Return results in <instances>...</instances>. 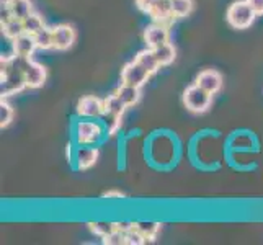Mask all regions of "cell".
<instances>
[{"label":"cell","mask_w":263,"mask_h":245,"mask_svg":"<svg viewBox=\"0 0 263 245\" xmlns=\"http://www.w3.org/2000/svg\"><path fill=\"white\" fill-rule=\"evenodd\" d=\"M142 154L151 168L157 172H172L183 157V144L177 133L165 128L156 129L144 139Z\"/></svg>","instance_id":"obj_1"},{"label":"cell","mask_w":263,"mask_h":245,"mask_svg":"<svg viewBox=\"0 0 263 245\" xmlns=\"http://www.w3.org/2000/svg\"><path fill=\"white\" fill-rule=\"evenodd\" d=\"M70 133H72V139L77 144H87V146H102L103 142L110 139V131H108V126L103 120V116H97V118H82L79 116L74 118L70 126Z\"/></svg>","instance_id":"obj_2"},{"label":"cell","mask_w":263,"mask_h":245,"mask_svg":"<svg viewBox=\"0 0 263 245\" xmlns=\"http://www.w3.org/2000/svg\"><path fill=\"white\" fill-rule=\"evenodd\" d=\"M260 141L257 134L250 129H235L232 131L222 144V157L229 167H235L237 157L242 154H258L260 152Z\"/></svg>","instance_id":"obj_3"},{"label":"cell","mask_w":263,"mask_h":245,"mask_svg":"<svg viewBox=\"0 0 263 245\" xmlns=\"http://www.w3.org/2000/svg\"><path fill=\"white\" fill-rule=\"evenodd\" d=\"M0 95L2 98H8L12 95L20 93L22 90L28 88L26 87L25 74L22 69L20 56L12 54V56L2 58V74H0Z\"/></svg>","instance_id":"obj_4"},{"label":"cell","mask_w":263,"mask_h":245,"mask_svg":"<svg viewBox=\"0 0 263 245\" xmlns=\"http://www.w3.org/2000/svg\"><path fill=\"white\" fill-rule=\"evenodd\" d=\"M257 16L258 15L250 7L247 0H235V2L229 5L228 12H226V22L234 30H247L253 25Z\"/></svg>","instance_id":"obj_5"},{"label":"cell","mask_w":263,"mask_h":245,"mask_svg":"<svg viewBox=\"0 0 263 245\" xmlns=\"http://www.w3.org/2000/svg\"><path fill=\"white\" fill-rule=\"evenodd\" d=\"M181 100H183V105L188 111H192L195 115H203L211 108L213 95L210 92H206V90L199 85L193 84L185 88Z\"/></svg>","instance_id":"obj_6"},{"label":"cell","mask_w":263,"mask_h":245,"mask_svg":"<svg viewBox=\"0 0 263 245\" xmlns=\"http://www.w3.org/2000/svg\"><path fill=\"white\" fill-rule=\"evenodd\" d=\"M22 62V69L25 74L26 80V87L28 88H41L46 84L48 79V70L40 62L33 61L31 58H20Z\"/></svg>","instance_id":"obj_7"},{"label":"cell","mask_w":263,"mask_h":245,"mask_svg":"<svg viewBox=\"0 0 263 245\" xmlns=\"http://www.w3.org/2000/svg\"><path fill=\"white\" fill-rule=\"evenodd\" d=\"M152 74L149 70L144 69L138 61H131L128 62L123 70H121V84H126V85H131V87H138V88H142L144 85L147 84V80Z\"/></svg>","instance_id":"obj_8"},{"label":"cell","mask_w":263,"mask_h":245,"mask_svg":"<svg viewBox=\"0 0 263 245\" xmlns=\"http://www.w3.org/2000/svg\"><path fill=\"white\" fill-rule=\"evenodd\" d=\"M98 147L87 146V144H77L76 157L72 160V170H88L92 168L98 160Z\"/></svg>","instance_id":"obj_9"},{"label":"cell","mask_w":263,"mask_h":245,"mask_svg":"<svg viewBox=\"0 0 263 245\" xmlns=\"http://www.w3.org/2000/svg\"><path fill=\"white\" fill-rule=\"evenodd\" d=\"M76 38H77L76 30L72 28L70 25L61 23V25L52 26V43H54L52 49L67 51V49H70L72 46H74Z\"/></svg>","instance_id":"obj_10"},{"label":"cell","mask_w":263,"mask_h":245,"mask_svg":"<svg viewBox=\"0 0 263 245\" xmlns=\"http://www.w3.org/2000/svg\"><path fill=\"white\" fill-rule=\"evenodd\" d=\"M144 41H146L147 48L154 49L159 48L162 44H165L170 41V33H168V26L162 25V23H156L149 25L146 30H144Z\"/></svg>","instance_id":"obj_11"},{"label":"cell","mask_w":263,"mask_h":245,"mask_svg":"<svg viewBox=\"0 0 263 245\" xmlns=\"http://www.w3.org/2000/svg\"><path fill=\"white\" fill-rule=\"evenodd\" d=\"M195 84L199 85L201 88H204L206 92H210L211 95H216V93L221 92L224 80H222V76L217 70H214V69H206V70H201L196 76Z\"/></svg>","instance_id":"obj_12"},{"label":"cell","mask_w":263,"mask_h":245,"mask_svg":"<svg viewBox=\"0 0 263 245\" xmlns=\"http://www.w3.org/2000/svg\"><path fill=\"white\" fill-rule=\"evenodd\" d=\"M103 100H100L98 97L88 95L82 97L77 103V116L82 118H97L103 115Z\"/></svg>","instance_id":"obj_13"},{"label":"cell","mask_w":263,"mask_h":245,"mask_svg":"<svg viewBox=\"0 0 263 245\" xmlns=\"http://www.w3.org/2000/svg\"><path fill=\"white\" fill-rule=\"evenodd\" d=\"M12 49H13V54H16V56H20V58H31L33 52L38 49L34 34H30V33L20 34L16 40L12 41Z\"/></svg>","instance_id":"obj_14"},{"label":"cell","mask_w":263,"mask_h":245,"mask_svg":"<svg viewBox=\"0 0 263 245\" xmlns=\"http://www.w3.org/2000/svg\"><path fill=\"white\" fill-rule=\"evenodd\" d=\"M149 16L152 18L156 23H162V25H170L174 22V15H172V8H170V0H157L154 7L151 8Z\"/></svg>","instance_id":"obj_15"},{"label":"cell","mask_w":263,"mask_h":245,"mask_svg":"<svg viewBox=\"0 0 263 245\" xmlns=\"http://www.w3.org/2000/svg\"><path fill=\"white\" fill-rule=\"evenodd\" d=\"M128 142L126 133L116 134V168L118 172H124L128 167Z\"/></svg>","instance_id":"obj_16"},{"label":"cell","mask_w":263,"mask_h":245,"mask_svg":"<svg viewBox=\"0 0 263 245\" xmlns=\"http://www.w3.org/2000/svg\"><path fill=\"white\" fill-rule=\"evenodd\" d=\"M115 93L128 108H133L134 105H138L139 100H141V88L126 85V84H121L120 87H118Z\"/></svg>","instance_id":"obj_17"},{"label":"cell","mask_w":263,"mask_h":245,"mask_svg":"<svg viewBox=\"0 0 263 245\" xmlns=\"http://www.w3.org/2000/svg\"><path fill=\"white\" fill-rule=\"evenodd\" d=\"M103 115H110L113 118H116V120H123V115L124 111L128 110V106H126L120 98H118L116 93L113 95H108L105 100H103Z\"/></svg>","instance_id":"obj_18"},{"label":"cell","mask_w":263,"mask_h":245,"mask_svg":"<svg viewBox=\"0 0 263 245\" xmlns=\"http://www.w3.org/2000/svg\"><path fill=\"white\" fill-rule=\"evenodd\" d=\"M152 51H154V54H156V59L160 64V67L170 66L177 58V49L170 41L165 43V44H162V46H159V48H154Z\"/></svg>","instance_id":"obj_19"},{"label":"cell","mask_w":263,"mask_h":245,"mask_svg":"<svg viewBox=\"0 0 263 245\" xmlns=\"http://www.w3.org/2000/svg\"><path fill=\"white\" fill-rule=\"evenodd\" d=\"M134 59L138 61L144 69L149 70L151 74H156V72L160 69V64H159L157 59H156V54H154V51H152L151 48L139 51V52L134 56Z\"/></svg>","instance_id":"obj_20"},{"label":"cell","mask_w":263,"mask_h":245,"mask_svg":"<svg viewBox=\"0 0 263 245\" xmlns=\"http://www.w3.org/2000/svg\"><path fill=\"white\" fill-rule=\"evenodd\" d=\"M2 33L7 40H16L18 36L25 33V26H23V20H18V18H12L7 23H2Z\"/></svg>","instance_id":"obj_21"},{"label":"cell","mask_w":263,"mask_h":245,"mask_svg":"<svg viewBox=\"0 0 263 245\" xmlns=\"http://www.w3.org/2000/svg\"><path fill=\"white\" fill-rule=\"evenodd\" d=\"M134 224H136V228L139 229V232L144 235L146 242L156 240L160 232V228H162L160 222H151V221H142V222H134Z\"/></svg>","instance_id":"obj_22"},{"label":"cell","mask_w":263,"mask_h":245,"mask_svg":"<svg viewBox=\"0 0 263 245\" xmlns=\"http://www.w3.org/2000/svg\"><path fill=\"white\" fill-rule=\"evenodd\" d=\"M8 7H10L13 18H18V20H25L33 12V5L30 0H13Z\"/></svg>","instance_id":"obj_23"},{"label":"cell","mask_w":263,"mask_h":245,"mask_svg":"<svg viewBox=\"0 0 263 245\" xmlns=\"http://www.w3.org/2000/svg\"><path fill=\"white\" fill-rule=\"evenodd\" d=\"M170 8L175 18H185L193 12V0H170Z\"/></svg>","instance_id":"obj_24"},{"label":"cell","mask_w":263,"mask_h":245,"mask_svg":"<svg viewBox=\"0 0 263 245\" xmlns=\"http://www.w3.org/2000/svg\"><path fill=\"white\" fill-rule=\"evenodd\" d=\"M23 26H25V33H30V34H36L40 30H43L46 23H44L43 16L36 12H31L28 16L23 20Z\"/></svg>","instance_id":"obj_25"},{"label":"cell","mask_w":263,"mask_h":245,"mask_svg":"<svg viewBox=\"0 0 263 245\" xmlns=\"http://www.w3.org/2000/svg\"><path fill=\"white\" fill-rule=\"evenodd\" d=\"M34 40H36V44H38V49H52L54 43H52V28H48V26H44L43 30H40L38 33L34 34Z\"/></svg>","instance_id":"obj_26"},{"label":"cell","mask_w":263,"mask_h":245,"mask_svg":"<svg viewBox=\"0 0 263 245\" xmlns=\"http://www.w3.org/2000/svg\"><path fill=\"white\" fill-rule=\"evenodd\" d=\"M88 229L92 231L97 237H108L111 232L116 231V224L115 222H88Z\"/></svg>","instance_id":"obj_27"},{"label":"cell","mask_w":263,"mask_h":245,"mask_svg":"<svg viewBox=\"0 0 263 245\" xmlns=\"http://www.w3.org/2000/svg\"><path fill=\"white\" fill-rule=\"evenodd\" d=\"M13 116L15 110L12 108V105L7 102V98H2V102H0V128H7L13 121Z\"/></svg>","instance_id":"obj_28"},{"label":"cell","mask_w":263,"mask_h":245,"mask_svg":"<svg viewBox=\"0 0 263 245\" xmlns=\"http://www.w3.org/2000/svg\"><path fill=\"white\" fill-rule=\"evenodd\" d=\"M103 243H108V245H121V243H126V231H120L116 229L115 232H111L108 237L103 239Z\"/></svg>","instance_id":"obj_29"},{"label":"cell","mask_w":263,"mask_h":245,"mask_svg":"<svg viewBox=\"0 0 263 245\" xmlns=\"http://www.w3.org/2000/svg\"><path fill=\"white\" fill-rule=\"evenodd\" d=\"M156 2H157V0H136V7H138L142 13L149 15L151 8L154 7V4H156Z\"/></svg>","instance_id":"obj_30"},{"label":"cell","mask_w":263,"mask_h":245,"mask_svg":"<svg viewBox=\"0 0 263 245\" xmlns=\"http://www.w3.org/2000/svg\"><path fill=\"white\" fill-rule=\"evenodd\" d=\"M247 2L250 4V7L255 10V13L260 16L263 15V0H247Z\"/></svg>","instance_id":"obj_31"},{"label":"cell","mask_w":263,"mask_h":245,"mask_svg":"<svg viewBox=\"0 0 263 245\" xmlns=\"http://www.w3.org/2000/svg\"><path fill=\"white\" fill-rule=\"evenodd\" d=\"M102 198H108V199H123V198H126V195L121 193V192H106V193L102 195Z\"/></svg>","instance_id":"obj_32"},{"label":"cell","mask_w":263,"mask_h":245,"mask_svg":"<svg viewBox=\"0 0 263 245\" xmlns=\"http://www.w3.org/2000/svg\"><path fill=\"white\" fill-rule=\"evenodd\" d=\"M141 134H142V129H139V128H133V129H129L128 133H126V138H128V139L131 141L133 138H139Z\"/></svg>","instance_id":"obj_33"},{"label":"cell","mask_w":263,"mask_h":245,"mask_svg":"<svg viewBox=\"0 0 263 245\" xmlns=\"http://www.w3.org/2000/svg\"><path fill=\"white\" fill-rule=\"evenodd\" d=\"M13 0H2V5H10Z\"/></svg>","instance_id":"obj_34"}]
</instances>
